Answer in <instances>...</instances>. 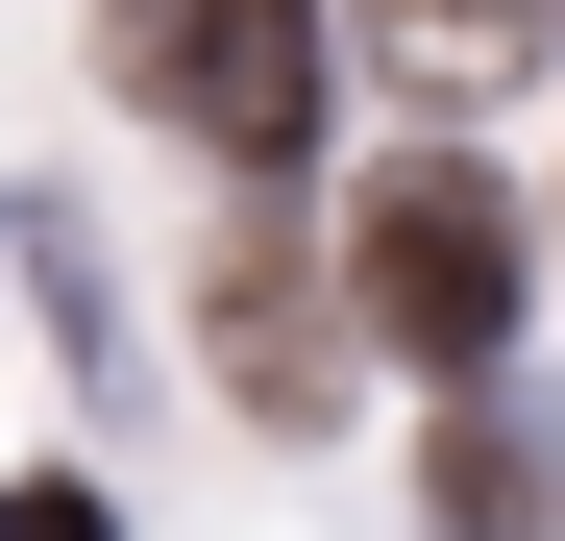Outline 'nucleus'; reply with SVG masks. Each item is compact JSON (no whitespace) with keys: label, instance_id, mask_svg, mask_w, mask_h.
<instances>
[{"label":"nucleus","instance_id":"obj_1","mask_svg":"<svg viewBox=\"0 0 565 541\" xmlns=\"http://www.w3.org/2000/svg\"><path fill=\"white\" fill-rule=\"evenodd\" d=\"M99 74H124L172 148L270 172V148L320 124V0H99Z\"/></svg>","mask_w":565,"mask_h":541},{"label":"nucleus","instance_id":"obj_4","mask_svg":"<svg viewBox=\"0 0 565 541\" xmlns=\"http://www.w3.org/2000/svg\"><path fill=\"white\" fill-rule=\"evenodd\" d=\"M222 370H246L270 418H320V394H344V344H320V270H270V246H222Z\"/></svg>","mask_w":565,"mask_h":541},{"label":"nucleus","instance_id":"obj_2","mask_svg":"<svg viewBox=\"0 0 565 541\" xmlns=\"http://www.w3.org/2000/svg\"><path fill=\"white\" fill-rule=\"evenodd\" d=\"M344 270H369V320L418 344V370H467V344L516 320V198L467 148H418V172H369V222H344Z\"/></svg>","mask_w":565,"mask_h":541},{"label":"nucleus","instance_id":"obj_3","mask_svg":"<svg viewBox=\"0 0 565 541\" xmlns=\"http://www.w3.org/2000/svg\"><path fill=\"white\" fill-rule=\"evenodd\" d=\"M369 50H394L418 99H516V74L565 50V0H369Z\"/></svg>","mask_w":565,"mask_h":541},{"label":"nucleus","instance_id":"obj_5","mask_svg":"<svg viewBox=\"0 0 565 541\" xmlns=\"http://www.w3.org/2000/svg\"><path fill=\"white\" fill-rule=\"evenodd\" d=\"M443 517H492V541H516V517H541V443H516V418H467V443H443Z\"/></svg>","mask_w":565,"mask_h":541}]
</instances>
